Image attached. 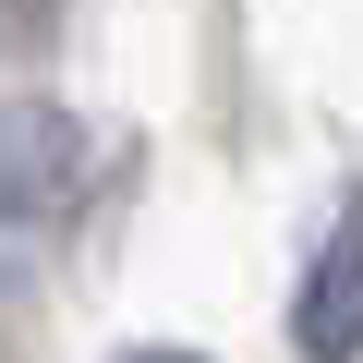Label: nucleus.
<instances>
[{"instance_id": "obj_1", "label": "nucleus", "mask_w": 363, "mask_h": 363, "mask_svg": "<svg viewBox=\"0 0 363 363\" xmlns=\"http://www.w3.org/2000/svg\"><path fill=\"white\" fill-rule=\"evenodd\" d=\"M97 182V145L49 97H0V230H61Z\"/></svg>"}, {"instance_id": "obj_2", "label": "nucleus", "mask_w": 363, "mask_h": 363, "mask_svg": "<svg viewBox=\"0 0 363 363\" xmlns=\"http://www.w3.org/2000/svg\"><path fill=\"white\" fill-rule=\"evenodd\" d=\"M291 351L303 363H363V194H339L303 291H291Z\"/></svg>"}, {"instance_id": "obj_3", "label": "nucleus", "mask_w": 363, "mask_h": 363, "mask_svg": "<svg viewBox=\"0 0 363 363\" xmlns=\"http://www.w3.org/2000/svg\"><path fill=\"white\" fill-rule=\"evenodd\" d=\"M121 363H194V351H121Z\"/></svg>"}]
</instances>
